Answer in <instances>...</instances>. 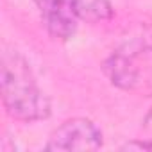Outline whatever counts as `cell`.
<instances>
[{
	"mask_svg": "<svg viewBox=\"0 0 152 152\" xmlns=\"http://www.w3.org/2000/svg\"><path fill=\"white\" fill-rule=\"evenodd\" d=\"M0 95L6 113L18 122H39L50 116V100L38 86L27 59L15 48H4L0 61Z\"/></svg>",
	"mask_w": 152,
	"mask_h": 152,
	"instance_id": "6da1fadb",
	"label": "cell"
},
{
	"mask_svg": "<svg viewBox=\"0 0 152 152\" xmlns=\"http://www.w3.org/2000/svg\"><path fill=\"white\" fill-rule=\"evenodd\" d=\"M104 143L102 131L90 118H70L52 131L47 150H97Z\"/></svg>",
	"mask_w": 152,
	"mask_h": 152,
	"instance_id": "7a4b0ae2",
	"label": "cell"
},
{
	"mask_svg": "<svg viewBox=\"0 0 152 152\" xmlns=\"http://www.w3.org/2000/svg\"><path fill=\"white\" fill-rule=\"evenodd\" d=\"M41 22L56 39H70L77 31V0H34Z\"/></svg>",
	"mask_w": 152,
	"mask_h": 152,
	"instance_id": "3957f363",
	"label": "cell"
},
{
	"mask_svg": "<svg viewBox=\"0 0 152 152\" xmlns=\"http://www.w3.org/2000/svg\"><path fill=\"white\" fill-rule=\"evenodd\" d=\"M77 13L81 20L97 23L113 16V6L109 0H77Z\"/></svg>",
	"mask_w": 152,
	"mask_h": 152,
	"instance_id": "277c9868",
	"label": "cell"
},
{
	"mask_svg": "<svg viewBox=\"0 0 152 152\" xmlns=\"http://www.w3.org/2000/svg\"><path fill=\"white\" fill-rule=\"evenodd\" d=\"M124 150H152V141H129L122 147Z\"/></svg>",
	"mask_w": 152,
	"mask_h": 152,
	"instance_id": "5b68a950",
	"label": "cell"
}]
</instances>
